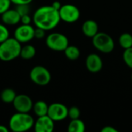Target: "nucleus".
Wrapping results in <instances>:
<instances>
[{"mask_svg": "<svg viewBox=\"0 0 132 132\" xmlns=\"http://www.w3.org/2000/svg\"><path fill=\"white\" fill-rule=\"evenodd\" d=\"M92 44L96 50L103 53H110L114 49L113 38L104 32H98L92 37Z\"/></svg>", "mask_w": 132, "mask_h": 132, "instance_id": "20e7f679", "label": "nucleus"}, {"mask_svg": "<svg viewBox=\"0 0 132 132\" xmlns=\"http://www.w3.org/2000/svg\"><path fill=\"white\" fill-rule=\"evenodd\" d=\"M9 129L6 128L5 125H0V132H9Z\"/></svg>", "mask_w": 132, "mask_h": 132, "instance_id": "7c9ffc66", "label": "nucleus"}, {"mask_svg": "<svg viewBox=\"0 0 132 132\" xmlns=\"http://www.w3.org/2000/svg\"><path fill=\"white\" fill-rule=\"evenodd\" d=\"M12 104L17 112L29 113L32 110L33 102L32 99L26 94L16 95Z\"/></svg>", "mask_w": 132, "mask_h": 132, "instance_id": "9d476101", "label": "nucleus"}, {"mask_svg": "<svg viewBox=\"0 0 132 132\" xmlns=\"http://www.w3.org/2000/svg\"><path fill=\"white\" fill-rule=\"evenodd\" d=\"M80 110L79 109V108L76 106H73L68 109V117L71 120L80 118Z\"/></svg>", "mask_w": 132, "mask_h": 132, "instance_id": "4be33fe9", "label": "nucleus"}, {"mask_svg": "<svg viewBox=\"0 0 132 132\" xmlns=\"http://www.w3.org/2000/svg\"><path fill=\"white\" fill-rule=\"evenodd\" d=\"M20 15L15 9H8L1 15L2 21L4 24L9 26H14L20 22Z\"/></svg>", "mask_w": 132, "mask_h": 132, "instance_id": "ddd939ff", "label": "nucleus"}, {"mask_svg": "<svg viewBox=\"0 0 132 132\" xmlns=\"http://www.w3.org/2000/svg\"><path fill=\"white\" fill-rule=\"evenodd\" d=\"M21 43L15 38H8L0 43V60L4 62L12 61L20 55Z\"/></svg>", "mask_w": 132, "mask_h": 132, "instance_id": "7ed1b4c3", "label": "nucleus"}, {"mask_svg": "<svg viewBox=\"0 0 132 132\" xmlns=\"http://www.w3.org/2000/svg\"><path fill=\"white\" fill-rule=\"evenodd\" d=\"M98 24L93 19L86 20L82 25V32L84 36L89 38L94 37L98 32Z\"/></svg>", "mask_w": 132, "mask_h": 132, "instance_id": "4468645a", "label": "nucleus"}, {"mask_svg": "<svg viewBox=\"0 0 132 132\" xmlns=\"http://www.w3.org/2000/svg\"><path fill=\"white\" fill-rule=\"evenodd\" d=\"M36 53V50L33 46L26 45L25 46H22L19 56H21L23 60H28L32 59L35 56Z\"/></svg>", "mask_w": 132, "mask_h": 132, "instance_id": "a211bd4d", "label": "nucleus"}, {"mask_svg": "<svg viewBox=\"0 0 132 132\" xmlns=\"http://www.w3.org/2000/svg\"><path fill=\"white\" fill-rule=\"evenodd\" d=\"M64 54L66 57L70 60H76L80 56V51L76 46H70L64 50Z\"/></svg>", "mask_w": 132, "mask_h": 132, "instance_id": "6ab92c4d", "label": "nucleus"}, {"mask_svg": "<svg viewBox=\"0 0 132 132\" xmlns=\"http://www.w3.org/2000/svg\"><path fill=\"white\" fill-rule=\"evenodd\" d=\"M34 30L35 29L30 24H22L15 29L14 38L20 43H28L34 38Z\"/></svg>", "mask_w": 132, "mask_h": 132, "instance_id": "1a4fd4ad", "label": "nucleus"}, {"mask_svg": "<svg viewBox=\"0 0 132 132\" xmlns=\"http://www.w3.org/2000/svg\"><path fill=\"white\" fill-rule=\"evenodd\" d=\"M32 18H31V16L29 15V14L23 15L20 18V22L22 24H25V25L30 24L31 22H32Z\"/></svg>", "mask_w": 132, "mask_h": 132, "instance_id": "bb28decb", "label": "nucleus"}, {"mask_svg": "<svg viewBox=\"0 0 132 132\" xmlns=\"http://www.w3.org/2000/svg\"><path fill=\"white\" fill-rule=\"evenodd\" d=\"M101 132H118V130L116 128H114V127L112 126H104L101 130Z\"/></svg>", "mask_w": 132, "mask_h": 132, "instance_id": "c85d7f7f", "label": "nucleus"}, {"mask_svg": "<svg viewBox=\"0 0 132 132\" xmlns=\"http://www.w3.org/2000/svg\"><path fill=\"white\" fill-rule=\"evenodd\" d=\"M59 14L60 20L67 23L76 22L80 16V12L79 9L71 4H66L60 7L59 9Z\"/></svg>", "mask_w": 132, "mask_h": 132, "instance_id": "0eeeda50", "label": "nucleus"}, {"mask_svg": "<svg viewBox=\"0 0 132 132\" xmlns=\"http://www.w3.org/2000/svg\"><path fill=\"white\" fill-rule=\"evenodd\" d=\"M33 128L36 132H52L54 130V121L48 115L38 117Z\"/></svg>", "mask_w": 132, "mask_h": 132, "instance_id": "9b49d317", "label": "nucleus"}, {"mask_svg": "<svg viewBox=\"0 0 132 132\" xmlns=\"http://www.w3.org/2000/svg\"><path fill=\"white\" fill-rule=\"evenodd\" d=\"M49 105L43 101H38L32 106V111L37 117L47 115Z\"/></svg>", "mask_w": 132, "mask_h": 132, "instance_id": "2eb2a0df", "label": "nucleus"}, {"mask_svg": "<svg viewBox=\"0 0 132 132\" xmlns=\"http://www.w3.org/2000/svg\"><path fill=\"white\" fill-rule=\"evenodd\" d=\"M12 3L18 5H29L32 0H10Z\"/></svg>", "mask_w": 132, "mask_h": 132, "instance_id": "cd10ccee", "label": "nucleus"}, {"mask_svg": "<svg viewBox=\"0 0 132 132\" xmlns=\"http://www.w3.org/2000/svg\"><path fill=\"white\" fill-rule=\"evenodd\" d=\"M29 5H16L15 10L19 12L20 16L29 13Z\"/></svg>", "mask_w": 132, "mask_h": 132, "instance_id": "b1692460", "label": "nucleus"}, {"mask_svg": "<svg viewBox=\"0 0 132 132\" xmlns=\"http://www.w3.org/2000/svg\"><path fill=\"white\" fill-rule=\"evenodd\" d=\"M85 64L87 70L93 73L100 72L103 68L102 59L97 53L89 54L86 58Z\"/></svg>", "mask_w": 132, "mask_h": 132, "instance_id": "f8f14e48", "label": "nucleus"}, {"mask_svg": "<svg viewBox=\"0 0 132 132\" xmlns=\"http://www.w3.org/2000/svg\"><path fill=\"white\" fill-rule=\"evenodd\" d=\"M11 3L10 0H0V15L10 9Z\"/></svg>", "mask_w": 132, "mask_h": 132, "instance_id": "393cba45", "label": "nucleus"}, {"mask_svg": "<svg viewBox=\"0 0 132 132\" xmlns=\"http://www.w3.org/2000/svg\"><path fill=\"white\" fill-rule=\"evenodd\" d=\"M16 94L13 89L11 88H5L4 89L0 94V98L2 102L5 104H12L13 101L16 97Z\"/></svg>", "mask_w": 132, "mask_h": 132, "instance_id": "f3484780", "label": "nucleus"}, {"mask_svg": "<svg viewBox=\"0 0 132 132\" xmlns=\"http://www.w3.org/2000/svg\"><path fill=\"white\" fill-rule=\"evenodd\" d=\"M46 45L52 50L64 51L69 45V40L68 38L63 33L53 32L46 37Z\"/></svg>", "mask_w": 132, "mask_h": 132, "instance_id": "39448f33", "label": "nucleus"}, {"mask_svg": "<svg viewBox=\"0 0 132 132\" xmlns=\"http://www.w3.org/2000/svg\"><path fill=\"white\" fill-rule=\"evenodd\" d=\"M120 46L124 49H128L132 47V35L129 32L122 33L118 39Z\"/></svg>", "mask_w": 132, "mask_h": 132, "instance_id": "aec40b11", "label": "nucleus"}, {"mask_svg": "<svg viewBox=\"0 0 132 132\" xmlns=\"http://www.w3.org/2000/svg\"><path fill=\"white\" fill-rule=\"evenodd\" d=\"M47 115L54 121H62L68 117V108L61 103H53L49 106Z\"/></svg>", "mask_w": 132, "mask_h": 132, "instance_id": "6e6552de", "label": "nucleus"}, {"mask_svg": "<svg viewBox=\"0 0 132 132\" xmlns=\"http://www.w3.org/2000/svg\"><path fill=\"white\" fill-rule=\"evenodd\" d=\"M45 30L41 29V28H38L36 27V29H35L34 30V38L41 39L45 36Z\"/></svg>", "mask_w": 132, "mask_h": 132, "instance_id": "a878e982", "label": "nucleus"}, {"mask_svg": "<svg viewBox=\"0 0 132 132\" xmlns=\"http://www.w3.org/2000/svg\"><path fill=\"white\" fill-rule=\"evenodd\" d=\"M51 6H52V7H53L54 9H56L59 10V9H60V7L62 6V5H61V3H60L59 1H55V2H53V4L51 5Z\"/></svg>", "mask_w": 132, "mask_h": 132, "instance_id": "c756f323", "label": "nucleus"}, {"mask_svg": "<svg viewBox=\"0 0 132 132\" xmlns=\"http://www.w3.org/2000/svg\"><path fill=\"white\" fill-rule=\"evenodd\" d=\"M131 81H132V73H131Z\"/></svg>", "mask_w": 132, "mask_h": 132, "instance_id": "2f4dec72", "label": "nucleus"}, {"mask_svg": "<svg viewBox=\"0 0 132 132\" xmlns=\"http://www.w3.org/2000/svg\"><path fill=\"white\" fill-rule=\"evenodd\" d=\"M35 26L45 31L53 29L60 22L59 10L51 5H44L38 8L32 15Z\"/></svg>", "mask_w": 132, "mask_h": 132, "instance_id": "f257e3e1", "label": "nucleus"}, {"mask_svg": "<svg viewBox=\"0 0 132 132\" xmlns=\"http://www.w3.org/2000/svg\"><path fill=\"white\" fill-rule=\"evenodd\" d=\"M8 38H9V29L5 25L0 24V43L6 40Z\"/></svg>", "mask_w": 132, "mask_h": 132, "instance_id": "5701e85b", "label": "nucleus"}, {"mask_svg": "<svg viewBox=\"0 0 132 132\" xmlns=\"http://www.w3.org/2000/svg\"><path fill=\"white\" fill-rule=\"evenodd\" d=\"M34 119L29 113L17 112L9 121V128L13 132H25L33 128Z\"/></svg>", "mask_w": 132, "mask_h": 132, "instance_id": "f03ea898", "label": "nucleus"}, {"mask_svg": "<svg viewBox=\"0 0 132 132\" xmlns=\"http://www.w3.org/2000/svg\"><path fill=\"white\" fill-rule=\"evenodd\" d=\"M123 60L126 66L132 69V47L125 49L123 53Z\"/></svg>", "mask_w": 132, "mask_h": 132, "instance_id": "412c9836", "label": "nucleus"}, {"mask_svg": "<svg viewBox=\"0 0 132 132\" xmlns=\"http://www.w3.org/2000/svg\"><path fill=\"white\" fill-rule=\"evenodd\" d=\"M85 129V124L80 118L71 120L67 128V131L69 132H84Z\"/></svg>", "mask_w": 132, "mask_h": 132, "instance_id": "dca6fc26", "label": "nucleus"}, {"mask_svg": "<svg viewBox=\"0 0 132 132\" xmlns=\"http://www.w3.org/2000/svg\"><path fill=\"white\" fill-rule=\"evenodd\" d=\"M29 77L35 84L46 86L49 84L51 80V73L46 67L43 66H36L31 70Z\"/></svg>", "mask_w": 132, "mask_h": 132, "instance_id": "423d86ee", "label": "nucleus"}]
</instances>
